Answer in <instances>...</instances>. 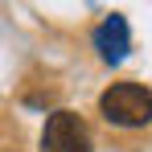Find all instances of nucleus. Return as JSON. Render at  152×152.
I'll return each mask as SVG.
<instances>
[{
	"label": "nucleus",
	"instance_id": "nucleus-1",
	"mask_svg": "<svg viewBox=\"0 0 152 152\" xmlns=\"http://www.w3.org/2000/svg\"><path fill=\"white\" fill-rule=\"evenodd\" d=\"M99 111L115 127H144V124H152V86H144V82H111L99 95Z\"/></svg>",
	"mask_w": 152,
	"mask_h": 152
},
{
	"label": "nucleus",
	"instance_id": "nucleus-2",
	"mask_svg": "<svg viewBox=\"0 0 152 152\" xmlns=\"http://www.w3.org/2000/svg\"><path fill=\"white\" fill-rule=\"evenodd\" d=\"M41 152H91V127L78 111H50L41 127Z\"/></svg>",
	"mask_w": 152,
	"mask_h": 152
},
{
	"label": "nucleus",
	"instance_id": "nucleus-3",
	"mask_svg": "<svg viewBox=\"0 0 152 152\" xmlns=\"http://www.w3.org/2000/svg\"><path fill=\"white\" fill-rule=\"evenodd\" d=\"M91 41H95V50H99V58L107 66H119L127 58V50H132V29H127V21L119 12H111V17H103L99 25H95Z\"/></svg>",
	"mask_w": 152,
	"mask_h": 152
}]
</instances>
